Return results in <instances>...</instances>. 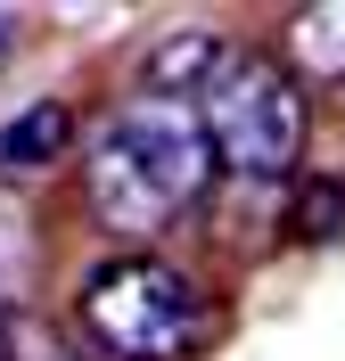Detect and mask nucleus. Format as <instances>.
I'll use <instances>...</instances> for the list:
<instances>
[{"label": "nucleus", "mask_w": 345, "mask_h": 361, "mask_svg": "<svg viewBox=\"0 0 345 361\" xmlns=\"http://www.w3.org/2000/svg\"><path fill=\"white\" fill-rule=\"evenodd\" d=\"M91 214L107 230H123V238H157V230L173 222L164 189L132 164V148H123L115 132H99V148H91Z\"/></svg>", "instance_id": "nucleus-4"}, {"label": "nucleus", "mask_w": 345, "mask_h": 361, "mask_svg": "<svg viewBox=\"0 0 345 361\" xmlns=\"http://www.w3.org/2000/svg\"><path fill=\"white\" fill-rule=\"evenodd\" d=\"M288 74H304V82H337L345 74V0L288 17Z\"/></svg>", "instance_id": "nucleus-6"}, {"label": "nucleus", "mask_w": 345, "mask_h": 361, "mask_svg": "<svg viewBox=\"0 0 345 361\" xmlns=\"http://www.w3.org/2000/svg\"><path fill=\"white\" fill-rule=\"evenodd\" d=\"M66 140H74V115L58 107V99L8 115V123H0V173H49V164L66 157Z\"/></svg>", "instance_id": "nucleus-5"}, {"label": "nucleus", "mask_w": 345, "mask_h": 361, "mask_svg": "<svg viewBox=\"0 0 345 361\" xmlns=\"http://www.w3.org/2000/svg\"><path fill=\"white\" fill-rule=\"evenodd\" d=\"M107 132L123 140V148H132V164H140V173H148V180L164 189V205H173V214H189V205L206 197L214 164H222L189 99H148V90H140V99H132L123 115H115Z\"/></svg>", "instance_id": "nucleus-3"}, {"label": "nucleus", "mask_w": 345, "mask_h": 361, "mask_svg": "<svg viewBox=\"0 0 345 361\" xmlns=\"http://www.w3.org/2000/svg\"><path fill=\"white\" fill-rule=\"evenodd\" d=\"M83 337L115 361H173L198 337V295L173 263H148V255H123V263H99L83 279Z\"/></svg>", "instance_id": "nucleus-2"}, {"label": "nucleus", "mask_w": 345, "mask_h": 361, "mask_svg": "<svg viewBox=\"0 0 345 361\" xmlns=\"http://www.w3.org/2000/svg\"><path fill=\"white\" fill-rule=\"evenodd\" d=\"M198 123H206L214 157H222L230 173H247V180H279L304 157V132H313L304 82L288 66H272V58H255V49H222Z\"/></svg>", "instance_id": "nucleus-1"}, {"label": "nucleus", "mask_w": 345, "mask_h": 361, "mask_svg": "<svg viewBox=\"0 0 345 361\" xmlns=\"http://www.w3.org/2000/svg\"><path fill=\"white\" fill-rule=\"evenodd\" d=\"M222 66V42L214 33H173V42L148 49V99H181V90H206Z\"/></svg>", "instance_id": "nucleus-7"}, {"label": "nucleus", "mask_w": 345, "mask_h": 361, "mask_svg": "<svg viewBox=\"0 0 345 361\" xmlns=\"http://www.w3.org/2000/svg\"><path fill=\"white\" fill-rule=\"evenodd\" d=\"M0 361H8V329H0Z\"/></svg>", "instance_id": "nucleus-9"}, {"label": "nucleus", "mask_w": 345, "mask_h": 361, "mask_svg": "<svg viewBox=\"0 0 345 361\" xmlns=\"http://www.w3.org/2000/svg\"><path fill=\"white\" fill-rule=\"evenodd\" d=\"M8 33H17V25H8V17H0V49H8Z\"/></svg>", "instance_id": "nucleus-8"}]
</instances>
